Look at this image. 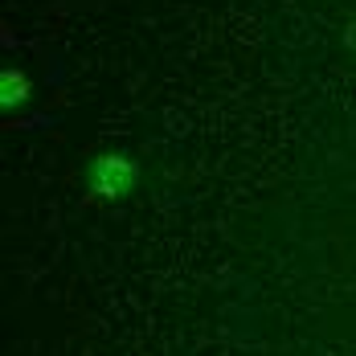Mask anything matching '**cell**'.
I'll use <instances>...</instances> for the list:
<instances>
[{
  "instance_id": "7a4b0ae2",
  "label": "cell",
  "mask_w": 356,
  "mask_h": 356,
  "mask_svg": "<svg viewBox=\"0 0 356 356\" xmlns=\"http://www.w3.org/2000/svg\"><path fill=\"white\" fill-rule=\"evenodd\" d=\"M4 90H8V95H4L8 103H13V99H21V95H25V78H17V74H8V78H4Z\"/></svg>"
},
{
  "instance_id": "6da1fadb",
  "label": "cell",
  "mask_w": 356,
  "mask_h": 356,
  "mask_svg": "<svg viewBox=\"0 0 356 356\" xmlns=\"http://www.w3.org/2000/svg\"><path fill=\"white\" fill-rule=\"evenodd\" d=\"M131 180H136V168H131L123 156H103V160L95 164V188H99L103 197H123V193L131 188Z\"/></svg>"
}]
</instances>
